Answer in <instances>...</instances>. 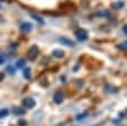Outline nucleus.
<instances>
[{"instance_id":"nucleus-5","label":"nucleus","mask_w":127,"mask_h":126,"mask_svg":"<svg viewBox=\"0 0 127 126\" xmlns=\"http://www.w3.org/2000/svg\"><path fill=\"white\" fill-rule=\"evenodd\" d=\"M31 29H32V24L31 23H22L20 24V31L22 32H24V33H27V32H31Z\"/></svg>"},{"instance_id":"nucleus-14","label":"nucleus","mask_w":127,"mask_h":126,"mask_svg":"<svg viewBox=\"0 0 127 126\" xmlns=\"http://www.w3.org/2000/svg\"><path fill=\"white\" fill-rule=\"evenodd\" d=\"M122 5H123V3H122V1H118V3H114V4H113V6H116L117 9H121V8H122Z\"/></svg>"},{"instance_id":"nucleus-12","label":"nucleus","mask_w":127,"mask_h":126,"mask_svg":"<svg viewBox=\"0 0 127 126\" xmlns=\"http://www.w3.org/2000/svg\"><path fill=\"white\" fill-rule=\"evenodd\" d=\"M118 48L120 50H127V41H123L122 43L118 45Z\"/></svg>"},{"instance_id":"nucleus-11","label":"nucleus","mask_w":127,"mask_h":126,"mask_svg":"<svg viewBox=\"0 0 127 126\" xmlns=\"http://www.w3.org/2000/svg\"><path fill=\"white\" fill-rule=\"evenodd\" d=\"M13 113H15V115H23V113H24V111H23L22 108L14 107V108H13Z\"/></svg>"},{"instance_id":"nucleus-3","label":"nucleus","mask_w":127,"mask_h":126,"mask_svg":"<svg viewBox=\"0 0 127 126\" xmlns=\"http://www.w3.org/2000/svg\"><path fill=\"white\" fill-rule=\"evenodd\" d=\"M22 104H23V107H26V108H33L36 106V101L33 98H31V97H27V98L23 99Z\"/></svg>"},{"instance_id":"nucleus-2","label":"nucleus","mask_w":127,"mask_h":126,"mask_svg":"<svg viewBox=\"0 0 127 126\" xmlns=\"http://www.w3.org/2000/svg\"><path fill=\"white\" fill-rule=\"evenodd\" d=\"M38 52H39V48H38L37 46H32V47L28 50V54H27V56H28V59L33 60V59H36V57H37Z\"/></svg>"},{"instance_id":"nucleus-17","label":"nucleus","mask_w":127,"mask_h":126,"mask_svg":"<svg viewBox=\"0 0 127 126\" xmlns=\"http://www.w3.org/2000/svg\"><path fill=\"white\" fill-rule=\"evenodd\" d=\"M5 61V59H4V56H0V65L3 64V62Z\"/></svg>"},{"instance_id":"nucleus-4","label":"nucleus","mask_w":127,"mask_h":126,"mask_svg":"<svg viewBox=\"0 0 127 126\" xmlns=\"http://www.w3.org/2000/svg\"><path fill=\"white\" fill-rule=\"evenodd\" d=\"M54 101H55L57 104L62 103V102H64V94H62L61 92H56L55 96H54Z\"/></svg>"},{"instance_id":"nucleus-8","label":"nucleus","mask_w":127,"mask_h":126,"mask_svg":"<svg viewBox=\"0 0 127 126\" xmlns=\"http://www.w3.org/2000/svg\"><path fill=\"white\" fill-rule=\"evenodd\" d=\"M23 75H24L26 79L31 78V69L29 68H23Z\"/></svg>"},{"instance_id":"nucleus-13","label":"nucleus","mask_w":127,"mask_h":126,"mask_svg":"<svg viewBox=\"0 0 127 126\" xmlns=\"http://www.w3.org/2000/svg\"><path fill=\"white\" fill-rule=\"evenodd\" d=\"M32 18H33V19H36L38 23H43V19H41L38 15H32Z\"/></svg>"},{"instance_id":"nucleus-6","label":"nucleus","mask_w":127,"mask_h":126,"mask_svg":"<svg viewBox=\"0 0 127 126\" xmlns=\"http://www.w3.org/2000/svg\"><path fill=\"white\" fill-rule=\"evenodd\" d=\"M52 56L54 57H64V51H60V50H54L52 51Z\"/></svg>"},{"instance_id":"nucleus-7","label":"nucleus","mask_w":127,"mask_h":126,"mask_svg":"<svg viewBox=\"0 0 127 126\" xmlns=\"http://www.w3.org/2000/svg\"><path fill=\"white\" fill-rule=\"evenodd\" d=\"M60 42L61 43H64V45H66V46H74V42L72 41H70V40H67V38H60Z\"/></svg>"},{"instance_id":"nucleus-18","label":"nucleus","mask_w":127,"mask_h":126,"mask_svg":"<svg viewBox=\"0 0 127 126\" xmlns=\"http://www.w3.org/2000/svg\"><path fill=\"white\" fill-rule=\"evenodd\" d=\"M123 32L127 35V26H125V27H123Z\"/></svg>"},{"instance_id":"nucleus-19","label":"nucleus","mask_w":127,"mask_h":126,"mask_svg":"<svg viewBox=\"0 0 127 126\" xmlns=\"http://www.w3.org/2000/svg\"><path fill=\"white\" fill-rule=\"evenodd\" d=\"M57 126H64V125H57Z\"/></svg>"},{"instance_id":"nucleus-1","label":"nucleus","mask_w":127,"mask_h":126,"mask_svg":"<svg viewBox=\"0 0 127 126\" xmlns=\"http://www.w3.org/2000/svg\"><path fill=\"white\" fill-rule=\"evenodd\" d=\"M75 36H76V38H78L79 41H87V40H88L87 31H84V29H81V28H79V29L75 31Z\"/></svg>"},{"instance_id":"nucleus-16","label":"nucleus","mask_w":127,"mask_h":126,"mask_svg":"<svg viewBox=\"0 0 127 126\" xmlns=\"http://www.w3.org/2000/svg\"><path fill=\"white\" fill-rule=\"evenodd\" d=\"M19 125H20V126H26V125H27V122H26V121H23V120H19Z\"/></svg>"},{"instance_id":"nucleus-15","label":"nucleus","mask_w":127,"mask_h":126,"mask_svg":"<svg viewBox=\"0 0 127 126\" xmlns=\"http://www.w3.org/2000/svg\"><path fill=\"white\" fill-rule=\"evenodd\" d=\"M8 71L10 73V74H13V73L15 71V69H14L13 66H8Z\"/></svg>"},{"instance_id":"nucleus-10","label":"nucleus","mask_w":127,"mask_h":126,"mask_svg":"<svg viewBox=\"0 0 127 126\" xmlns=\"http://www.w3.org/2000/svg\"><path fill=\"white\" fill-rule=\"evenodd\" d=\"M24 66H26V60L20 59V60L17 62V66H15V68H18V69H23Z\"/></svg>"},{"instance_id":"nucleus-9","label":"nucleus","mask_w":127,"mask_h":126,"mask_svg":"<svg viewBox=\"0 0 127 126\" xmlns=\"http://www.w3.org/2000/svg\"><path fill=\"white\" fill-rule=\"evenodd\" d=\"M8 115H9V110H8V108H3V110H0V119L6 117Z\"/></svg>"}]
</instances>
